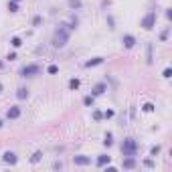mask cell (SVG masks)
<instances>
[{"instance_id": "cell-17", "label": "cell", "mask_w": 172, "mask_h": 172, "mask_svg": "<svg viewBox=\"0 0 172 172\" xmlns=\"http://www.w3.org/2000/svg\"><path fill=\"white\" fill-rule=\"evenodd\" d=\"M10 45H12L14 49L23 47V39H20V37H12V39H10Z\"/></svg>"}, {"instance_id": "cell-29", "label": "cell", "mask_w": 172, "mask_h": 172, "mask_svg": "<svg viewBox=\"0 0 172 172\" xmlns=\"http://www.w3.org/2000/svg\"><path fill=\"white\" fill-rule=\"evenodd\" d=\"M144 166H148V168H152V166H154V162H152V160H144Z\"/></svg>"}, {"instance_id": "cell-16", "label": "cell", "mask_w": 172, "mask_h": 172, "mask_svg": "<svg viewBox=\"0 0 172 172\" xmlns=\"http://www.w3.org/2000/svg\"><path fill=\"white\" fill-rule=\"evenodd\" d=\"M83 103L87 105V107H93V103H95V97H93L91 93H89V95H85V97H83Z\"/></svg>"}, {"instance_id": "cell-22", "label": "cell", "mask_w": 172, "mask_h": 172, "mask_svg": "<svg viewBox=\"0 0 172 172\" xmlns=\"http://www.w3.org/2000/svg\"><path fill=\"white\" fill-rule=\"evenodd\" d=\"M47 73H49V75H57V73H59V67H57V65H49V67H47Z\"/></svg>"}, {"instance_id": "cell-11", "label": "cell", "mask_w": 172, "mask_h": 172, "mask_svg": "<svg viewBox=\"0 0 172 172\" xmlns=\"http://www.w3.org/2000/svg\"><path fill=\"white\" fill-rule=\"evenodd\" d=\"M16 97H18L20 101L29 99V89H27V87H18V89H16Z\"/></svg>"}, {"instance_id": "cell-28", "label": "cell", "mask_w": 172, "mask_h": 172, "mask_svg": "<svg viewBox=\"0 0 172 172\" xmlns=\"http://www.w3.org/2000/svg\"><path fill=\"white\" fill-rule=\"evenodd\" d=\"M41 20H43L41 16H35V18H33V25H35V27H37V25H41Z\"/></svg>"}, {"instance_id": "cell-23", "label": "cell", "mask_w": 172, "mask_h": 172, "mask_svg": "<svg viewBox=\"0 0 172 172\" xmlns=\"http://www.w3.org/2000/svg\"><path fill=\"white\" fill-rule=\"evenodd\" d=\"M114 116H116V112H114V110H107V112H103V118H105V120H112Z\"/></svg>"}, {"instance_id": "cell-9", "label": "cell", "mask_w": 172, "mask_h": 172, "mask_svg": "<svg viewBox=\"0 0 172 172\" xmlns=\"http://www.w3.org/2000/svg\"><path fill=\"white\" fill-rule=\"evenodd\" d=\"M2 160H4L6 164H16V162H18L16 154H14V152H10V150H8V152H4V154H2Z\"/></svg>"}, {"instance_id": "cell-33", "label": "cell", "mask_w": 172, "mask_h": 172, "mask_svg": "<svg viewBox=\"0 0 172 172\" xmlns=\"http://www.w3.org/2000/svg\"><path fill=\"white\" fill-rule=\"evenodd\" d=\"M0 89H2V85H0Z\"/></svg>"}, {"instance_id": "cell-8", "label": "cell", "mask_w": 172, "mask_h": 172, "mask_svg": "<svg viewBox=\"0 0 172 172\" xmlns=\"http://www.w3.org/2000/svg\"><path fill=\"white\" fill-rule=\"evenodd\" d=\"M73 162H75V166H87V164H91V158L89 156H73Z\"/></svg>"}, {"instance_id": "cell-13", "label": "cell", "mask_w": 172, "mask_h": 172, "mask_svg": "<svg viewBox=\"0 0 172 172\" xmlns=\"http://www.w3.org/2000/svg\"><path fill=\"white\" fill-rule=\"evenodd\" d=\"M103 146H105V148H112V146H114V134H112V132H107V134H105Z\"/></svg>"}, {"instance_id": "cell-25", "label": "cell", "mask_w": 172, "mask_h": 172, "mask_svg": "<svg viewBox=\"0 0 172 172\" xmlns=\"http://www.w3.org/2000/svg\"><path fill=\"white\" fill-rule=\"evenodd\" d=\"M170 75H172V71H170V67H166V69H164V73H162V77H164V79H168Z\"/></svg>"}, {"instance_id": "cell-5", "label": "cell", "mask_w": 172, "mask_h": 172, "mask_svg": "<svg viewBox=\"0 0 172 172\" xmlns=\"http://www.w3.org/2000/svg\"><path fill=\"white\" fill-rule=\"evenodd\" d=\"M105 91H107V83H103V81H101V83H95V85H93L91 95H93V97H97V95H103Z\"/></svg>"}, {"instance_id": "cell-3", "label": "cell", "mask_w": 172, "mask_h": 172, "mask_svg": "<svg viewBox=\"0 0 172 172\" xmlns=\"http://www.w3.org/2000/svg\"><path fill=\"white\" fill-rule=\"evenodd\" d=\"M140 27H142L144 31H152V29L156 27V10H150V12L140 20Z\"/></svg>"}, {"instance_id": "cell-27", "label": "cell", "mask_w": 172, "mask_h": 172, "mask_svg": "<svg viewBox=\"0 0 172 172\" xmlns=\"http://www.w3.org/2000/svg\"><path fill=\"white\" fill-rule=\"evenodd\" d=\"M101 118H103V114H101V112H97V110H95V112H93V120H101Z\"/></svg>"}, {"instance_id": "cell-18", "label": "cell", "mask_w": 172, "mask_h": 172, "mask_svg": "<svg viewBox=\"0 0 172 172\" xmlns=\"http://www.w3.org/2000/svg\"><path fill=\"white\" fill-rule=\"evenodd\" d=\"M41 158H43V152H41V150H37V152H35V154L31 156V164H37V162H39Z\"/></svg>"}, {"instance_id": "cell-4", "label": "cell", "mask_w": 172, "mask_h": 172, "mask_svg": "<svg viewBox=\"0 0 172 172\" xmlns=\"http://www.w3.org/2000/svg\"><path fill=\"white\" fill-rule=\"evenodd\" d=\"M39 73H41V67L37 65V63L25 65V67H20V71H18L20 77H35V75H39Z\"/></svg>"}, {"instance_id": "cell-32", "label": "cell", "mask_w": 172, "mask_h": 172, "mask_svg": "<svg viewBox=\"0 0 172 172\" xmlns=\"http://www.w3.org/2000/svg\"><path fill=\"white\" fill-rule=\"evenodd\" d=\"M14 2H20V0H14Z\"/></svg>"}, {"instance_id": "cell-21", "label": "cell", "mask_w": 172, "mask_h": 172, "mask_svg": "<svg viewBox=\"0 0 172 172\" xmlns=\"http://www.w3.org/2000/svg\"><path fill=\"white\" fill-rule=\"evenodd\" d=\"M8 10H10V12H18V2L10 0V2H8Z\"/></svg>"}, {"instance_id": "cell-10", "label": "cell", "mask_w": 172, "mask_h": 172, "mask_svg": "<svg viewBox=\"0 0 172 172\" xmlns=\"http://www.w3.org/2000/svg\"><path fill=\"white\" fill-rule=\"evenodd\" d=\"M105 59L103 57H93V59H89V61H85V67L87 69H91V67H97V65H101Z\"/></svg>"}, {"instance_id": "cell-19", "label": "cell", "mask_w": 172, "mask_h": 172, "mask_svg": "<svg viewBox=\"0 0 172 172\" xmlns=\"http://www.w3.org/2000/svg\"><path fill=\"white\" fill-rule=\"evenodd\" d=\"M142 110H144L146 114H152L156 107H154V103H150V101H148V103H144V105H142Z\"/></svg>"}, {"instance_id": "cell-30", "label": "cell", "mask_w": 172, "mask_h": 172, "mask_svg": "<svg viewBox=\"0 0 172 172\" xmlns=\"http://www.w3.org/2000/svg\"><path fill=\"white\" fill-rule=\"evenodd\" d=\"M166 37H168V29H166V31H164V33L160 35V39H162V41H166Z\"/></svg>"}, {"instance_id": "cell-14", "label": "cell", "mask_w": 172, "mask_h": 172, "mask_svg": "<svg viewBox=\"0 0 172 172\" xmlns=\"http://www.w3.org/2000/svg\"><path fill=\"white\" fill-rule=\"evenodd\" d=\"M134 166H136L134 156H126V160H124V168H134Z\"/></svg>"}, {"instance_id": "cell-12", "label": "cell", "mask_w": 172, "mask_h": 172, "mask_svg": "<svg viewBox=\"0 0 172 172\" xmlns=\"http://www.w3.org/2000/svg\"><path fill=\"white\" fill-rule=\"evenodd\" d=\"M110 162H112V156H107V154H101L97 158V166H107Z\"/></svg>"}, {"instance_id": "cell-6", "label": "cell", "mask_w": 172, "mask_h": 172, "mask_svg": "<svg viewBox=\"0 0 172 172\" xmlns=\"http://www.w3.org/2000/svg\"><path fill=\"white\" fill-rule=\"evenodd\" d=\"M20 118V107L18 105H10L6 110V120H18Z\"/></svg>"}, {"instance_id": "cell-7", "label": "cell", "mask_w": 172, "mask_h": 172, "mask_svg": "<svg viewBox=\"0 0 172 172\" xmlns=\"http://www.w3.org/2000/svg\"><path fill=\"white\" fill-rule=\"evenodd\" d=\"M122 45H124L126 49H132V47L136 45V37H134V35H124V37H122Z\"/></svg>"}, {"instance_id": "cell-31", "label": "cell", "mask_w": 172, "mask_h": 172, "mask_svg": "<svg viewBox=\"0 0 172 172\" xmlns=\"http://www.w3.org/2000/svg\"><path fill=\"white\" fill-rule=\"evenodd\" d=\"M0 128H2V120H0Z\"/></svg>"}, {"instance_id": "cell-20", "label": "cell", "mask_w": 172, "mask_h": 172, "mask_svg": "<svg viewBox=\"0 0 172 172\" xmlns=\"http://www.w3.org/2000/svg\"><path fill=\"white\" fill-rule=\"evenodd\" d=\"M83 4H81V0H69V8H75V10H79Z\"/></svg>"}, {"instance_id": "cell-24", "label": "cell", "mask_w": 172, "mask_h": 172, "mask_svg": "<svg viewBox=\"0 0 172 172\" xmlns=\"http://www.w3.org/2000/svg\"><path fill=\"white\" fill-rule=\"evenodd\" d=\"M158 154H160V146H154L150 150V156H158Z\"/></svg>"}, {"instance_id": "cell-1", "label": "cell", "mask_w": 172, "mask_h": 172, "mask_svg": "<svg viewBox=\"0 0 172 172\" xmlns=\"http://www.w3.org/2000/svg\"><path fill=\"white\" fill-rule=\"evenodd\" d=\"M138 150H140V146H138V142L134 138H126L124 140V144H122V154L124 156H136Z\"/></svg>"}, {"instance_id": "cell-15", "label": "cell", "mask_w": 172, "mask_h": 172, "mask_svg": "<svg viewBox=\"0 0 172 172\" xmlns=\"http://www.w3.org/2000/svg\"><path fill=\"white\" fill-rule=\"evenodd\" d=\"M79 85H81V81H79L77 77H73V79H69V89H71V91H75V89H79Z\"/></svg>"}, {"instance_id": "cell-26", "label": "cell", "mask_w": 172, "mask_h": 172, "mask_svg": "<svg viewBox=\"0 0 172 172\" xmlns=\"http://www.w3.org/2000/svg\"><path fill=\"white\" fill-rule=\"evenodd\" d=\"M6 61H16V53H8L6 55Z\"/></svg>"}, {"instance_id": "cell-2", "label": "cell", "mask_w": 172, "mask_h": 172, "mask_svg": "<svg viewBox=\"0 0 172 172\" xmlns=\"http://www.w3.org/2000/svg\"><path fill=\"white\" fill-rule=\"evenodd\" d=\"M67 39H69V29H63V27H61V29L55 33V37H53V45L61 49V47L67 45Z\"/></svg>"}]
</instances>
